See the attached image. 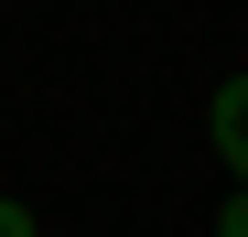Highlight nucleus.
Returning a JSON list of instances; mask_svg holds the SVG:
<instances>
[{
  "label": "nucleus",
  "instance_id": "obj_2",
  "mask_svg": "<svg viewBox=\"0 0 248 237\" xmlns=\"http://www.w3.org/2000/svg\"><path fill=\"white\" fill-rule=\"evenodd\" d=\"M216 237H248V183H227V205H216Z\"/></svg>",
  "mask_w": 248,
  "mask_h": 237
},
{
  "label": "nucleus",
  "instance_id": "obj_3",
  "mask_svg": "<svg viewBox=\"0 0 248 237\" xmlns=\"http://www.w3.org/2000/svg\"><path fill=\"white\" fill-rule=\"evenodd\" d=\"M0 237H44V226H32V205H22V194H0Z\"/></svg>",
  "mask_w": 248,
  "mask_h": 237
},
{
  "label": "nucleus",
  "instance_id": "obj_1",
  "mask_svg": "<svg viewBox=\"0 0 248 237\" xmlns=\"http://www.w3.org/2000/svg\"><path fill=\"white\" fill-rule=\"evenodd\" d=\"M205 140H216L227 183H248V75H227V87L205 97Z\"/></svg>",
  "mask_w": 248,
  "mask_h": 237
}]
</instances>
